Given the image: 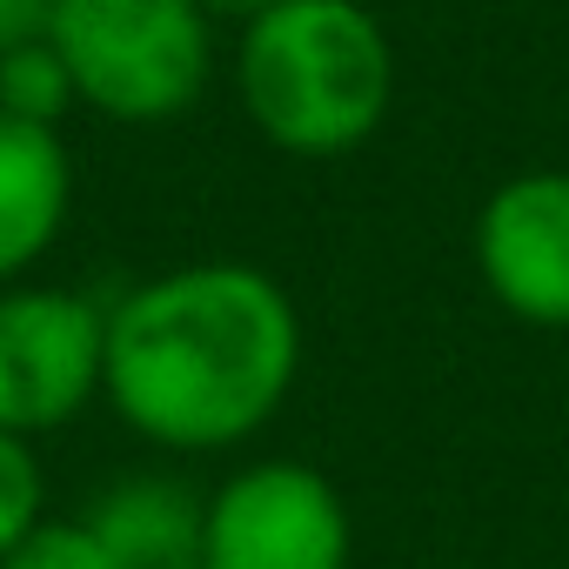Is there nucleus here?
I'll list each match as a JSON object with an SVG mask.
<instances>
[{
  "label": "nucleus",
  "instance_id": "3",
  "mask_svg": "<svg viewBox=\"0 0 569 569\" xmlns=\"http://www.w3.org/2000/svg\"><path fill=\"white\" fill-rule=\"evenodd\" d=\"M48 48L108 121H174L201 101L214 34L194 0H54Z\"/></svg>",
  "mask_w": 569,
  "mask_h": 569
},
{
  "label": "nucleus",
  "instance_id": "9",
  "mask_svg": "<svg viewBox=\"0 0 569 569\" xmlns=\"http://www.w3.org/2000/svg\"><path fill=\"white\" fill-rule=\"evenodd\" d=\"M68 108H74V81H68L61 54L48 41L41 48H21V54H0V114L34 121V128H54Z\"/></svg>",
  "mask_w": 569,
  "mask_h": 569
},
{
  "label": "nucleus",
  "instance_id": "4",
  "mask_svg": "<svg viewBox=\"0 0 569 569\" xmlns=\"http://www.w3.org/2000/svg\"><path fill=\"white\" fill-rule=\"evenodd\" d=\"M349 509L309 462H248L201 502V569H349Z\"/></svg>",
  "mask_w": 569,
  "mask_h": 569
},
{
  "label": "nucleus",
  "instance_id": "12",
  "mask_svg": "<svg viewBox=\"0 0 569 569\" xmlns=\"http://www.w3.org/2000/svg\"><path fill=\"white\" fill-rule=\"evenodd\" d=\"M54 28V0H0V54L41 48Z\"/></svg>",
  "mask_w": 569,
  "mask_h": 569
},
{
  "label": "nucleus",
  "instance_id": "8",
  "mask_svg": "<svg viewBox=\"0 0 569 569\" xmlns=\"http://www.w3.org/2000/svg\"><path fill=\"white\" fill-rule=\"evenodd\" d=\"M88 522L114 569H201V502L174 482H121L94 502Z\"/></svg>",
  "mask_w": 569,
  "mask_h": 569
},
{
  "label": "nucleus",
  "instance_id": "11",
  "mask_svg": "<svg viewBox=\"0 0 569 569\" xmlns=\"http://www.w3.org/2000/svg\"><path fill=\"white\" fill-rule=\"evenodd\" d=\"M34 522H41V462L28 449V436L0 429V556H8Z\"/></svg>",
  "mask_w": 569,
  "mask_h": 569
},
{
  "label": "nucleus",
  "instance_id": "5",
  "mask_svg": "<svg viewBox=\"0 0 569 569\" xmlns=\"http://www.w3.org/2000/svg\"><path fill=\"white\" fill-rule=\"evenodd\" d=\"M108 362V309L74 289H8L0 296V429L41 436L74 422Z\"/></svg>",
  "mask_w": 569,
  "mask_h": 569
},
{
  "label": "nucleus",
  "instance_id": "13",
  "mask_svg": "<svg viewBox=\"0 0 569 569\" xmlns=\"http://www.w3.org/2000/svg\"><path fill=\"white\" fill-rule=\"evenodd\" d=\"M194 8H201L208 21H214V14H228V21H241V28H248L254 14H268V8H274V0H194Z\"/></svg>",
  "mask_w": 569,
  "mask_h": 569
},
{
  "label": "nucleus",
  "instance_id": "1",
  "mask_svg": "<svg viewBox=\"0 0 569 569\" xmlns=\"http://www.w3.org/2000/svg\"><path fill=\"white\" fill-rule=\"evenodd\" d=\"M302 316L248 261L168 268L108 309L101 389L161 449H234L296 389Z\"/></svg>",
  "mask_w": 569,
  "mask_h": 569
},
{
  "label": "nucleus",
  "instance_id": "10",
  "mask_svg": "<svg viewBox=\"0 0 569 569\" xmlns=\"http://www.w3.org/2000/svg\"><path fill=\"white\" fill-rule=\"evenodd\" d=\"M0 569H114V556H108V542L94 536V522L81 516V522H34L8 556H0Z\"/></svg>",
  "mask_w": 569,
  "mask_h": 569
},
{
  "label": "nucleus",
  "instance_id": "7",
  "mask_svg": "<svg viewBox=\"0 0 569 569\" xmlns=\"http://www.w3.org/2000/svg\"><path fill=\"white\" fill-rule=\"evenodd\" d=\"M74 168L54 128L0 114V281L34 268L68 221Z\"/></svg>",
  "mask_w": 569,
  "mask_h": 569
},
{
  "label": "nucleus",
  "instance_id": "6",
  "mask_svg": "<svg viewBox=\"0 0 569 569\" xmlns=\"http://www.w3.org/2000/svg\"><path fill=\"white\" fill-rule=\"evenodd\" d=\"M476 268L509 316L536 329H569V174L562 168L509 174L482 201Z\"/></svg>",
  "mask_w": 569,
  "mask_h": 569
},
{
  "label": "nucleus",
  "instance_id": "2",
  "mask_svg": "<svg viewBox=\"0 0 569 569\" xmlns=\"http://www.w3.org/2000/svg\"><path fill=\"white\" fill-rule=\"evenodd\" d=\"M234 88L281 154H349L396 101V54L362 0H274L241 28Z\"/></svg>",
  "mask_w": 569,
  "mask_h": 569
}]
</instances>
